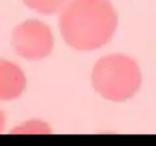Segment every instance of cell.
<instances>
[{"instance_id":"obj_6","label":"cell","mask_w":156,"mask_h":146,"mask_svg":"<svg viewBox=\"0 0 156 146\" xmlns=\"http://www.w3.org/2000/svg\"><path fill=\"white\" fill-rule=\"evenodd\" d=\"M14 133H22V134H33V133H37V134H47V133L51 132V129L49 128L47 124L45 122H42L39 119H32L28 120V122H25L23 124H20V126H16L13 130Z\"/></svg>"},{"instance_id":"obj_7","label":"cell","mask_w":156,"mask_h":146,"mask_svg":"<svg viewBox=\"0 0 156 146\" xmlns=\"http://www.w3.org/2000/svg\"><path fill=\"white\" fill-rule=\"evenodd\" d=\"M5 124H7V119H5V114L2 110L0 109V133L3 132L5 128Z\"/></svg>"},{"instance_id":"obj_4","label":"cell","mask_w":156,"mask_h":146,"mask_svg":"<svg viewBox=\"0 0 156 146\" xmlns=\"http://www.w3.org/2000/svg\"><path fill=\"white\" fill-rule=\"evenodd\" d=\"M27 87V77L23 69L13 61L0 58V101L20 98Z\"/></svg>"},{"instance_id":"obj_2","label":"cell","mask_w":156,"mask_h":146,"mask_svg":"<svg viewBox=\"0 0 156 146\" xmlns=\"http://www.w3.org/2000/svg\"><path fill=\"white\" fill-rule=\"evenodd\" d=\"M91 83L102 98L112 102H124L139 92L142 73L134 58L124 54H110L94 63Z\"/></svg>"},{"instance_id":"obj_5","label":"cell","mask_w":156,"mask_h":146,"mask_svg":"<svg viewBox=\"0 0 156 146\" xmlns=\"http://www.w3.org/2000/svg\"><path fill=\"white\" fill-rule=\"evenodd\" d=\"M69 0H23L29 9L44 15H52L64 8Z\"/></svg>"},{"instance_id":"obj_1","label":"cell","mask_w":156,"mask_h":146,"mask_svg":"<svg viewBox=\"0 0 156 146\" xmlns=\"http://www.w3.org/2000/svg\"><path fill=\"white\" fill-rule=\"evenodd\" d=\"M117 27L118 13L110 0H69L59 16L65 43L79 52H91L108 44Z\"/></svg>"},{"instance_id":"obj_3","label":"cell","mask_w":156,"mask_h":146,"mask_svg":"<svg viewBox=\"0 0 156 146\" xmlns=\"http://www.w3.org/2000/svg\"><path fill=\"white\" fill-rule=\"evenodd\" d=\"M11 40L14 52L30 61L45 59L51 54L55 45L50 27L39 20H28L17 25Z\"/></svg>"}]
</instances>
